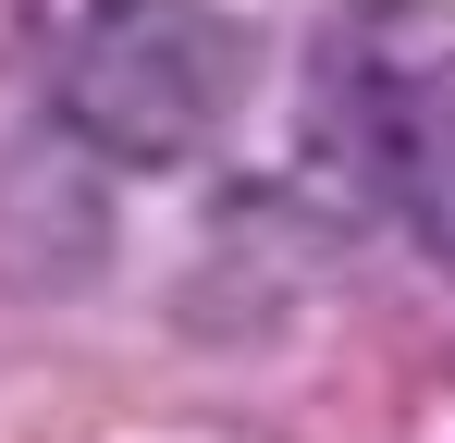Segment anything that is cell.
Instances as JSON below:
<instances>
[{
    "label": "cell",
    "mask_w": 455,
    "mask_h": 443,
    "mask_svg": "<svg viewBox=\"0 0 455 443\" xmlns=\"http://www.w3.org/2000/svg\"><path fill=\"white\" fill-rule=\"evenodd\" d=\"M246 25L222 0H75L62 50H50V99L75 148L124 160V173H185L197 148L234 136L246 111Z\"/></svg>",
    "instance_id": "6da1fadb"
},
{
    "label": "cell",
    "mask_w": 455,
    "mask_h": 443,
    "mask_svg": "<svg viewBox=\"0 0 455 443\" xmlns=\"http://www.w3.org/2000/svg\"><path fill=\"white\" fill-rule=\"evenodd\" d=\"M345 111L394 222L455 271V12H381L345 62Z\"/></svg>",
    "instance_id": "7a4b0ae2"
}]
</instances>
